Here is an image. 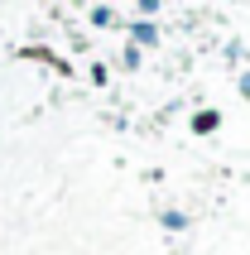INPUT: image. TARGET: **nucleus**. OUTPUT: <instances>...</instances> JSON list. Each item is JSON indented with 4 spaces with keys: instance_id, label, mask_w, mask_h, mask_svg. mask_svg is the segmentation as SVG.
Masks as SVG:
<instances>
[{
    "instance_id": "f257e3e1",
    "label": "nucleus",
    "mask_w": 250,
    "mask_h": 255,
    "mask_svg": "<svg viewBox=\"0 0 250 255\" xmlns=\"http://www.w3.org/2000/svg\"><path fill=\"white\" fill-rule=\"evenodd\" d=\"M193 126H197V130H202V135H207V130H212V126H217V116H212V111H202V116H197V121H193Z\"/></svg>"
}]
</instances>
